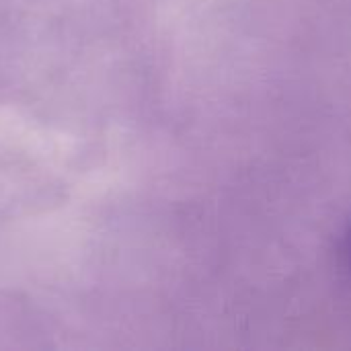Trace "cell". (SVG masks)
I'll use <instances>...</instances> for the list:
<instances>
[{"mask_svg": "<svg viewBox=\"0 0 351 351\" xmlns=\"http://www.w3.org/2000/svg\"><path fill=\"white\" fill-rule=\"evenodd\" d=\"M350 255H351V237H350Z\"/></svg>", "mask_w": 351, "mask_h": 351, "instance_id": "cell-1", "label": "cell"}]
</instances>
